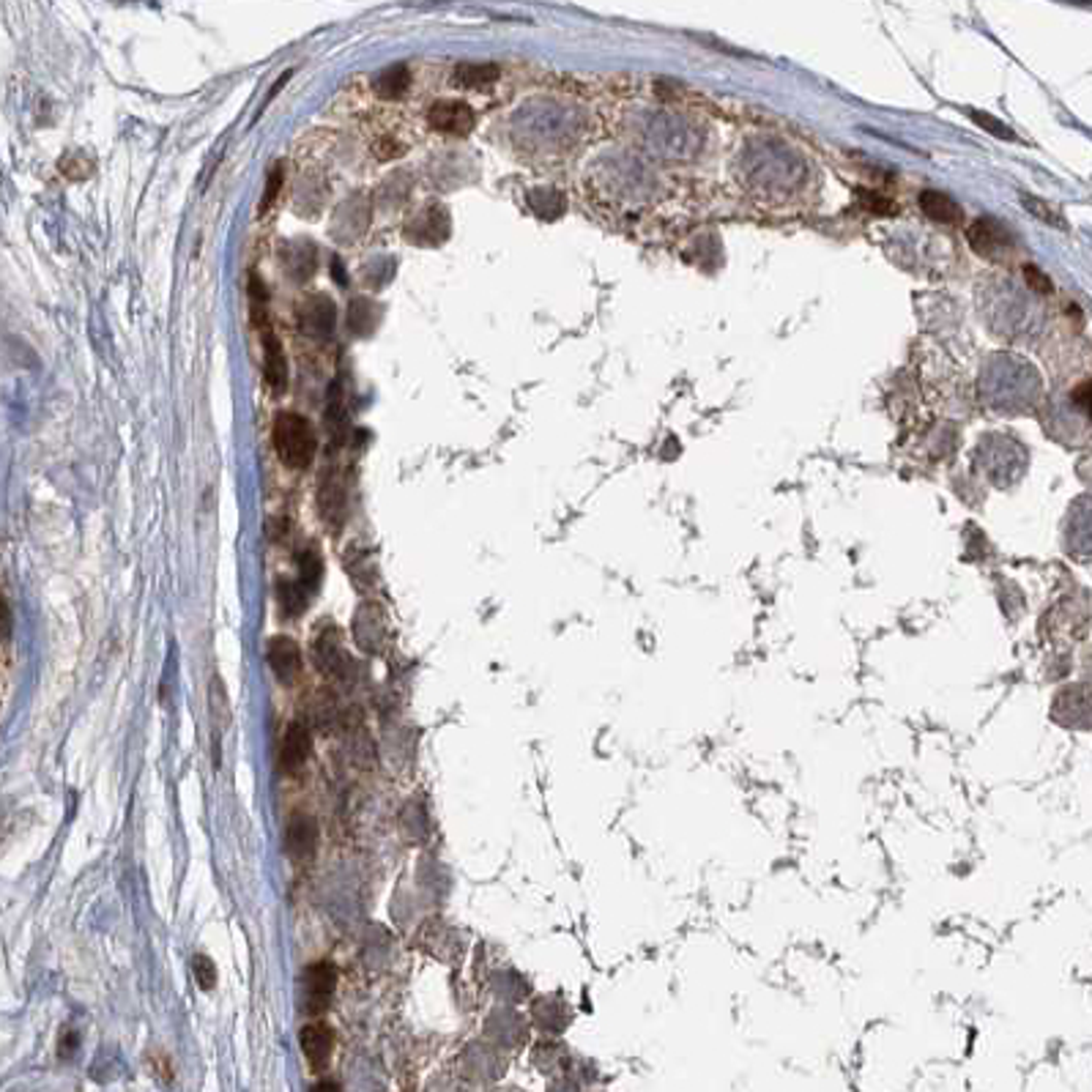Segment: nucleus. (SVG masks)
Here are the masks:
<instances>
[{
    "instance_id": "nucleus-24",
    "label": "nucleus",
    "mask_w": 1092,
    "mask_h": 1092,
    "mask_svg": "<svg viewBox=\"0 0 1092 1092\" xmlns=\"http://www.w3.org/2000/svg\"><path fill=\"white\" fill-rule=\"evenodd\" d=\"M969 115H972V121H978V124H981V127L986 129V132H991V135L1002 137V140H1014V132H1011V129H1007L1005 124H999L997 119H991V115H986V112H978V110H972Z\"/></svg>"
},
{
    "instance_id": "nucleus-9",
    "label": "nucleus",
    "mask_w": 1092,
    "mask_h": 1092,
    "mask_svg": "<svg viewBox=\"0 0 1092 1092\" xmlns=\"http://www.w3.org/2000/svg\"><path fill=\"white\" fill-rule=\"evenodd\" d=\"M318 822L312 819V816H293L291 822H288V830H286V852L291 860H296V863H304V860H309V857L316 855V849H318Z\"/></svg>"
},
{
    "instance_id": "nucleus-28",
    "label": "nucleus",
    "mask_w": 1092,
    "mask_h": 1092,
    "mask_svg": "<svg viewBox=\"0 0 1092 1092\" xmlns=\"http://www.w3.org/2000/svg\"><path fill=\"white\" fill-rule=\"evenodd\" d=\"M1073 403H1077L1079 408H1082V411H1085L1092 420V378L1073 392Z\"/></svg>"
},
{
    "instance_id": "nucleus-14",
    "label": "nucleus",
    "mask_w": 1092,
    "mask_h": 1092,
    "mask_svg": "<svg viewBox=\"0 0 1092 1092\" xmlns=\"http://www.w3.org/2000/svg\"><path fill=\"white\" fill-rule=\"evenodd\" d=\"M263 354H266V362H263L266 384H269L274 395H286L288 364L286 354H283V342L277 340V334L274 332H263Z\"/></svg>"
},
{
    "instance_id": "nucleus-12",
    "label": "nucleus",
    "mask_w": 1092,
    "mask_h": 1092,
    "mask_svg": "<svg viewBox=\"0 0 1092 1092\" xmlns=\"http://www.w3.org/2000/svg\"><path fill=\"white\" fill-rule=\"evenodd\" d=\"M301 1052L312 1068H326V1062L334 1052V1032L326 1024H307L301 1029Z\"/></svg>"
},
{
    "instance_id": "nucleus-10",
    "label": "nucleus",
    "mask_w": 1092,
    "mask_h": 1092,
    "mask_svg": "<svg viewBox=\"0 0 1092 1092\" xmlns=\"http://www.w3.org/2000/svg\"><path fill=\"white\" fill-rule=\"evenodd\" d=\"M450 236V214L446 208L430 206L420 217H413V225L408 228V241L413 244H441Z\"/></svg>"
},
{
    "instance_id": "nucleus-30",
    "label": "nucleus",
    "mask_w": 1092,
    "mask_h": 1092,
    "mask_svg": "<svg viewBox=\"0 0 1092 1092\" xmlns=\"http://www.w3.org/2000/svg\"><path fill=\"white\" fill-rule=\"evenodd\" d=\"M860 200H863L865 206H871L873 211H890V203H885V200H879V198H871V192H860Z\"/></svg>"
},
{
    "instance_id": "nucleus-27",
    "label": "nucleus",
    "mask_w": 1092,
    "mask_h": 1092,
    "mask_svg": "<svg viewBox=\"0 0 1092 1092\" xmlns=\"http://www.w3.org/2000/svg\"><path fill=\"white\" fill-rule=\"evenodd\" d=\"M1024 206H1027L1029 211H1035V214L1040 217V220L1052 222V225H1057V228H1065V220H1060V214H1057V211H1052V208L1046 206V203H1037V200L1024 198Z\"/></svg>"
},
{
    "instance_id": "nucleus-3",
    "label": "nucleus",
    "mask_w": 1092,
    "mask_h": 1092,
    "mask_svg": "<svg viewBox=\"0 0 1092 1092\" xmlns=\"http://www.w3.org/2000/svg\"><path fill=\"white\" fill-rule=\"evenodd\" d=\"M301 989H304V1007L307 1014H321L332 1002V994L337 989V969L329 961H318L307 966V972L301 978Z\"/></svg>"
},
{
    "instance_id": "nucleus-1",
    "label": "nucleus",
    "mask_w": 1092,
    "mask_h": 1092,
    "mask_svg": "<svg viewBox=\"0 0 1092 1092\" xmlns=\"http://www.w3.org/2000/svg\"><path fill=\"white\" fill-rule=\"evenodd\" d=\"M274 450L288 468H307L318 452V436L301 413L283 411L274 420Z\"/></svg>"
},
{
    "instance_id": "nucleus-31",
    "label": "nucleus",
    "mask_w": 1092,
    "mask_h": 1092,
    "mask_svg": "<svg viewBox=\"0 0 1092 1092\" xmlns=\"http://www.w3.org/2000/svg\"><path fill=\"white\" fill-rule=\"evenodd\" d=\"M312 1092H342V1090L337 1082H318V1085L312 1087Z\"/></svg>"
},
{
    "instance_id": "nucleus-16",
    "label": "nucleus",
    "mask_w": 1092,
    "mask_h": 1092,
    "mask_svg": "<svg viewBox=\"0 0 1092 1092\" xmlns=\"http://www.w3.org/2000/svg\"><path fill=\"white\" fill-rule=\"evenodd\" d=\"M920 208H923V214H926L928 220L939 222V225H956V222L961 220L958 203L953 198H948V195H942V192H923V195H920Z\"/></svg>"
},
{
    "instance_id": "nucleus-17",
    "label": "nucleus",
    "mask_w": 1092,
    "mask_h": 1092,
    "mask_svg": "<svg viewBox=\"0 0 1092 1092\" xmlns=\"http://www.w3.org/2000/svg\"><path fill=\"white\" fill-rule=\"evenodd\" d=\"M408 86H411V69L405 64H400L392 66V69H384V72L375 77V82H372V91L378 96H384V99H400V96L408 91Z\"/></svg>"
},
{
    "instance_id": "nucleus-15",
    "label": "nucleus",
    "mask_w": 1092,
    "mask_h": 1092,
    "mask_svg": "<svg viewBox=\"0 0 1092 1092\" xmlns=\"http://www.w3.org/2000/svg\"><path fill=\"white\" fill-rule=\"evenodd\" d=\"M309 751H312V736H309V728L301 726V723H291V728L286 731V739H283V753H279V764L293 772L299 769L304 761L309 759Z\"/></svg>"
},
{
    "instance_id": "nucleus-19",
    "label": "nucleus",
    "mask_w": 1092,
    "mask_h": 1092,
    "mask_svg": "<svg viewBox=\"0 0 1092 1092\" xmlns=\"http://www.w3.org/2000/svg\"><path fill=\"white\" fill-rule=\"evenodd\" d=\"M380 321V307L375 301L357 299L349 307V326L354 334H370Z\"/></svg>"
},
{
    "instance_id": "nucleus-21",
    "label": "nucleus",
    "mask_w": 1092,
    "mask_h": 1092,
    "mask_svg": "<svg viewBox=\"0 0 1092 1092\" xmlns=\"http://www.w3.org/2000/svg\"><path fill=\"white\" fill-rule=\"evenodd\" d=\"M307 589L296 581V584H291V581H283L279 584V605H283V610H286L288 617H299L301 610L307 608Z\"/></svg>"
},
{
    "instance_id": "nucleus-8",
    "label": "nucleus",
    "mask_w": 1092,
    "mask_h": 1092,
    "mask_svg": "<svg viewBox=\"0 0 1092 1092\" xmlns=\"http://www.w3.org/2000/svg\"><path fill=\"white\" fill-rule=\"evenodd\" d=\"M266 657H269L271 671H274V676H277L283 685H293V682L299 680L304 660H301L299 643L293 641V638H288V635H277V638H271L269 650H266Z\"/></svg>"
},
{
    "instance_id": "nucleus-18",
    "label": "nucleus",
    "mask_w": 1092,
    "mask_h": 1092,
    "mask_svg": "<svg viewBox=\"0 0 1092 1092\" xmlns=\"http://www.w3.org/2000/svg\"><path fill=\"white\" fill-rule=\"evenodd\" d=\"M501 77V66L496 64H460L455 69V82L463 88L493 86Z\"/></svg>"
},
{
    "instance_id": "nucleus-22",
    "label": "nucleus",
    "mask_w": 1092,
    "mask_h": 1092,
    "mask_svg": "<svg viewBox=\"0 0 1092 1092\" xmlns=\"http://www.w3.org/2000/svg\"><path fill=\"white\" fill-rule=\"evenodd\" d=\"M211 713H214V721L220 728H228L230 723V701H228V690L222 685L220 676L211 680Z\"/></svg>"
},
{
    "instance_id": "nucleus-7",
    "label": "nucleus",
    "mask_w": 1092,
    "mask_h": 1092,
    "mask_svg": "<svg viewBox=\"0 0 1092 1092\" xmlns=\"http://www.w3.org/2000/svg\"><path fill=\"white\" fill-rule=\"evenodd\" d=\"M316 657L321 671L334 676V680H349V673H354V660H351L349 652L342 650L340 633H337V630L318 635Z\"/></svg>"
},
{
    "instance_id": "nucleus-29",
    "label": "nucleus",
    "mask_w": 1092,
    "mask_h": 1092,
    "mask_svg": "<svg viewBox=\"0 0 1092 1092\" xmlns=\"http://www.w3.org/2000/svg\"><path fill=\"white\" fill-rule=\"evenodd\" d=\"M1024 274H1027L1029 286L1035 288V291L1052 293V283H1049V277H1046L1044 271H1037L1035 266H1024Z\"/></svg>"
},
{
    "instance_id": "nucleus-13",
    "label": "nucleus",
    "mask_w": 1092,
    "mask_h": 1092,
    "mask_svg": "<svg viewBox=\"0 0 1092 1092\" xmlns=\"http://www.w3.org/2000/svg\"><path fill=\"white\" fill-rule=\"evenodd\" d=\"M321 515L324 521L332 526L334 531L340 529L342 521H345V509H349V496H345V485H342L340 476L324 474V485H321Z\"/></svg>"
},
{
    "instance_id": "nucleus-2",
    "label": "nucleus",
    "mask_w": 1092,
    "mask_h": 1092,
    "mask_svg": "<svg viewBox=\"0 0 1092 1092\" xmlns=\"http://www.w3.org/2000/svg\"><path fill=\"white\" fill-rule=\"evenodd\" d=\"M296 318H299V329L307 337L324 340V337L332 334L334 321H337V307L324 293H312V296L301 301L299 309H296Z\"/></svg>"
},
{
    "instance_id": "nucleus-20",
    "label": "nucleus",
    "mask_w": 1092,
    "mask_h": 1092,
    "mask_svg": "<svg viewBox=\"0 0 1092 1092\" xmlns=\"http://www.w3.org/2000/svg\"><path fill=\"white\" fill-rule=\"evenodd\" d=\"M299 584L307 589V592H316L318 584H321V572H324V562H321V554L316 548H304L299 554Z\"/></svg>"
},
{
    "instance_id": "nucleus-25",
    "label": "nucleus",
    "mask_w": 1092,
    "mask_h": 1092,
    "mask_svg": "<svg viewBox=\"0 0 1092 1092\" xmlns=\"http://www.w3.org/2000/svg\"><path fill=\"white\" fill-rule=\"evenodd\" d=\"M279 190H283V167H274L269 175V184H266V195H263V203H261V214H266L271 208V203L277 200Z\"/></svg>"
},
{
    "instance_id": "nucleus-23",
    "label": "nucleus",
    "mask_w": 1092,
    "mask_h": 1092,
    "mask_svg": "<svg viewBox=\"0 0 1092 1092\" xmlns=\"http://www.w3.org/2000/svg\"><path fill=\"white\" fill-rule=\"evenodd\" d=\"M192 974L203 991H214L217 986V966L208 956H195L192 958Z\"/></svg>"
},
{
    "instance_id": "nucleus-5",
    "label": "nucleus",
    "mask_w": 1092,
    "mask_h": 1092,
    "mask_svg": "<svg viewBox=\"0 0 1092 1092\" xmlns=\"http://www.w3.org/2000/svg\"><path fill=\"white\" fill-rule=\"evenodd\" d=\"M966 241L972 246L974 253L983 255V258H997L999 253H1005L1007 246L1014 244V236L1011 230L1002 225V222L991 220V217H981L974 220L966 230Z\"/></svg>"
},
{
    "instance_id": "nucleus-11",
    "label": "nucleus",
    "mask_w": 1092,
    "mask_h": 1092,
    "mask_svg": "<svg viewBox=\"0 0 1092 1092\" xmlns=\"http://www.w3.org/2000/svg\"><path fill=\"white\" fill-rule=\"evenodd\" d=\"M283 271L293 283H307L318 269V253L316 246L304 241V238H296V241H288L283 246Z\"/></svg>"
},
{
    "instance_id": "nucleus-6",
    "label": "nucleus",
    "mask_w": 1092,
    "mask_h": 1092,
    "mask_svg": "<svg viewBox=\"0 0 1092 1092\" xmlns=\"http://www.w3.org/2000/svg\"><path fill=\"white\" fill-rule=\"evenodd\" d=\"M389 627L384 610L375 605V602H364L362 608L357 610V619H354V638L362 647L364 652H380L384 643H387Z\"/></svg>"
},
{
    "instance_id": "nucleus-26",
    "label": "nucleus",
    "mask_w": 1092,
    "mask_h": 1092,
    "mask_svg": "<svg viewBox=\"0 0 1092 1092\" xmlns=\"http://www.w3.org/2000/svg\"><path fill=\"white\" fill-rule=\"evenodd\" d=\"M372 151H375V157H378V159H395V157H403V154H405L403 145L397 143V140H392V137L375 140Z\"/></svg>"
},
{
    "instance_id": "nucleus-4",
    "label": "nucleus",
    "mask_w": 1092,
    "mask_h": 1092,
    "mask_svg": "<svg viewBox=\"0 0 1092 1092\" xmlns=\"http://www.w3.org/2000/svg\"><path fill=\"white\" fill-rule=\"evenodd\" d=\"M428 124L436 132L443 135H471V129L476 127V112L474 107H468L466 102H455V99H443L436 102L428 112Z\"/></svg>"
}]
</instances>
